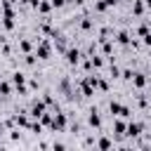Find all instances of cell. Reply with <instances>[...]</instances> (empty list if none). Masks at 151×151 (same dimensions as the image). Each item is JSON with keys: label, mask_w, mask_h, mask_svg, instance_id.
<instances>
[{"label": "cell", "mask_w": 151, "mask_h": 151, "mask_svg": "<svg viewBox=\"0 0 151 151\" xmlns=\"http://www.w3.org/2000/svg\"><path fill=\"white\" fill-rule=\"evenodd\" d=\"M12 85L19 90V94H26V76L21 71H14L12 73Z\"/></svg>", "instance_id": "obj_1"}, {"label": "cell", "mask_w": 151, "mask_h": 151, "mask_svg": "<svg viewBox=\"0 0 151 151\" xmlns=\"http://www.w3.org/2000/svg\"><path fill=\"white\" fill-rule=\"evenodd\" d=\"M109 111H111V113H116V116H123V118H127V116H130V109H127V106H123L120 101H111V104H109Z\"/></svg>", "instance_id": "obj_2"}, {"label": "cell", "mask_w": 151, "mask_h": 151, "mask_svg": "<svg viewBox=\"0 0 151 151\" xmlns=\"http://www.w3.org/2000/svg\"><path fill=\"white\" fill-rule=\"evenodd\" d=\"M50 125H52V130H54V132L64 130V127H66V116H64L61 111H57V116L52 118V123H50Z\"/></svg>", "instance_id": "obj_3"}, {"label": "cell", "mask_w": 151, "mask_h": 151, "mask_svg": "<svg viewBox=\"0 0 151 151\" xmlns=\"http://www.w3.org/2000/svg\"><path fill=\"white\" fill-rule=\"evenodd\" d=\"M35 54H38V59H47V57H50V42H47V40H40Z\"/></svg>", "instance_id": "obj_4"}, {"label": "cell", "mask_w": 151, "mask_h": 151, "mask_svg": "<svg viewBox=\"0 0 151 151\" xmlns=\"http://www.w3.org/2000/svg\"><path fill=\"white\" fill-rule=\"evenodd\" d=\"M66 61H68V64H78V61H80V50H78V47L66 50Z\"/></svg>", "instance_id": "obj_5"}, {"label": "cell", "mask_w": 151, "mask_h": 151, "mask_svg": "<svg viewBox=\"0 0 151 151\" xmlns=\"http://www.w3.org/2000/svg\"><path fill=\"white\" fill-rule=\"evenodd\" d=\"M125 134H130V137H139V134H142V123H127Z\"/></svg>", "instance_id": "obj_6"}, {"label": "cell", "mask_w": 151, "mask_h": 151, "mask_svg": "<svg viewBox=\"0 0 151 151\" xmlns=\"http://www.w3.org/2000/svg\"><path fill=\"white\" fill-rule=\"evenodd\" d=\"M42 111H45V101H38V99H35V101L31 104V116H33V118H40Z\"/></svg>", "instance_id": "obj_7"}, {"label": "cell", "mask_w": 151, "mask_h": 151, "mask_svg": "<svg viewBox=\"0 0 151 151\" xmlns=\"http://www.w3.org/2000/svg\"><path fill=\"white\" fill-rule=\"evenodd\" d=\"M132 85L134 87H144L146 85V76L144 73H132Z\"/></svg>", "instance_id": "obj_8"}, {"label": "cell", "mask_w": 151, "mask_h": 151, "mask_svg": "<svg viewBox=\"0 0 151 151\" xmlns=\"http://www.w3.org/2000/svg\"><path fill=\"white\" fill-rule=\"evenodd\" d=\"M90 125H92V127H99V125H101V118H99V111H97V109L90 111Z\"/></svg>", "instance_id": "obj_9"}, {"label": "cell", "mask_w": 151, "mask_h": 151, "mask_svg": "<svg viewBox=\"0 0 151 151\" xmlns=\"http://www.w3.org/2000/svg\"><path fill=\"white\" fill-rule=\"evenodd\" d=\"M35 7H38L42 14H47V12L52 9V2H47V0H38V5H35Z\"/></svg>", "instance_id": "obj_10"}, {"label": "cell", "mask_w": 151, "mask_h": 151, "mask_svg": "<svg viewBox=\"0 0 151 151\" xmlns=\"http://www.w3.org/2000/svg\"><path fill=\"white\" fill-rule=\"evenodd\" d=\"M125 127H127V125H125L123 120H116V123H113V130H116V134H118V137H123V134H125Z\"/></svg>", "instance_id": "obj_11"}, {"label": "cell", "mask_w": 151, "mask_h": 151, "mask_svg": "<svg viewBox=\"0 0 151 151\" xmlns=\"http://www.w3.org/2000/svg\"><path fill=\"white\" fill-rule=\"evenodd\" d=\"M132 12H134L137 17H142V14H144V2H142V0H134V5H132Z\"/></svg>", "instance_id": "obj_12"}, {"label": "cell", "mask_w": 151, "mask_h": 151, "mask_svg": "<svg viewBox=\"0 0 151 151\" xmlns=\"http://www.w3.org/2000/svg\"><path fill=\"white\" fill-rule=\"evenodd\" d=\"M116 40H118L120 45H127V42H130V33H127V31H120V33L116 35Z\"/></svg>", "instance_id": "obj_13"}, {"label": "cell", "mask_w": 151, "mask_h": 151, "mask_svg": "<svg viewBox=\"0 0 151 151\" xmlns=\"http://www.w3.org/2000/svg\"><path fill=\"white\" fill-rule=\"evenodd\" d=\"M109 38H111V28L104 26V28L99 31V42H104V40H109Z\"/></svg>", "instance_id": "obj_14"}, {"label": "cell", "mask_w": 151, "mask_h": 151, "mask_svg": "<svg viewBox=\"0 0 151 151\" xmlns=\"http://www.w3.org/2000/svg\"><path fill=\"white\" fill-rule=\"evenodd\" d=\"M31 47H33V45H31V40H21V42H19V50H21L24 54H28V52H31Z\"/></svg>", "instance_id": "obj_15"}, {"label": "cell", "mask_w": 151, "mask_h": 151, "mask_svg": "<svg viewBox=\"0 0 151 151\" xmlns=\"http://www.w3.org/2000/svg\"><path fill=\"white\" fill-rule=\"evenodd\" d=\"M97 146H99V149H111V146H113V142L104 137V139H99V142H97Z\"/></svg>", "instance_id": "obj_16"}, {"label": "cell", "mask_w": 151, "mask_h": 151, "mask_svg": "<svg viewBox=\"0 0 151 151\" xmlns=\"http://www.w3.org/2000/svg\"><path fill=\"white\" fill-rule=\"evenodd\" d=\"M106 7H111V5H109V0H99V2H94V9H97V12H104Z\"/></svg>", "instance_id": "obj_17"}, {"label": "cell", "mask_w": 151, "mask_h": 151, "mask_svg": "<svg viewBox=\"0 0 151 151\" xmlns=\"http://www.w3.org/2000/svg\"><path fill=\"white\" fill-rule=\"evenodd\" d=\"M118 76H120V68H118V66L113 64V59H111V78H118Z\"/></svg>", "instance_id": "obj_18"}, {"label": "cell", "mask_w": 151, "mask_h": 151, "mask_svg": "<svg viewBox=\"0 0 151 151\" xmlns=\"http://www.w3.org/2000/svg\"><path fill=\"white\" fill-rule=\"evenodd\" d=\"M0 94H5V97L9 94V83H5V80L0 83Z\"/></svg>", "instance_id": "obj_19"}, {"label": "cell", "mask_w": 151, "mask_h": 151, "mask_svg": "<svg viewBox=\"0 0 151 151\" xmlns=\"http://www.w3.org/2000/svg\"><path fill=\"white\" fill-rule=\"evenodd\" d=\"M80 28H85V31H87V28H92V21H90L87 17H83V21H80Z\"/></svg>", "instance_id": "obj_20"}, {"label": "cell", "mask_w": 151, "mask_h": 151, "mask_svg": "<svg viewBox=\"0 0 151 151\" xmlns=\"http://www.w3.org/2000/svg\"><path fill=\"white\" fill-rule=\"evenodd\" d=\"M101 45H104V47H101V50H104V54H111V50H113V45H111L109 40H104Z\"/></svg>", "instance_id": "obj_21"}, {"label": "cell", "mask_w": 151, "mask_h": 151, "mask_svg": "<svg viewBox=\"0 0 151 151\" xmlns=\"http://www.w3.org/2000/svg\"><path fill=\"white\" fill-rule=\"evenodd\" d=\"M24 61H26L28 66H33V64H35V54H31V52H28V54L24 57Z\"/></svg>", "instance_id": "obj_22"}, {"label": "cell", "mask_w": 151, "mask_h": 151, "mask_svg": "<svg viewBox=\"0 0 151 151\" xmlns=\"http://www.w3.org/2000/svg\"><path fill=\"white\" fill-rule=\"evenodd\" d=\"M52 2V7H64L66 5V0H50Z\"/></svg>", "instance_id": "obj_23"}, {"label": "cell", "mask_w": 151, "mask_h": 151, "mask_svg": "<svg viewBox=\"0 0 151 151\" xmlns=\"http://www.w3.org/2000/svg\"><path fill=\"white\" fill-rule=\"evenodd\" d=\"M2 54H5V57H9V45H7V42H2Z\"/></svg>", "instance_id": "obj_24"}, {"label": "cell", "mask_w": 151, "mask_h": 151, "mask_svg": "<svg viewBox=\"0 0 151 151\" xmlns=\"http://www.w3.org/2000/svg\"><path fill=\"white\" fill-rule=\"evenodd\" d=\"M132 73H134V71H123V78H127V80H132Z\"/></svg>", "instance_id": "obj_25"}, {"label": "cell", "mask_w": 151, "mask_h": 151, "mask_svg": "<svg viewBox=\"0 0 151 151\" xmlns=\"http://www.w3.org/2000/svg\"><path fill=\"white\" fill-rule=\"evenodd\" d=\"M146 5H149V7H151V0H146Z\"/></svg>", "instance_id": "obj_26"}, {"label": "cell", "mask_w": 151, "mask_h": 151, "mask_svg": "<svg viewBox=\"0 0 151 151\" xmlns=\"http://www.w3.org/2000/svg\"><path fill=\"white\" fill-rule=\"evenodd\" d=\"M149 33H151V28H149Z\"/></svg>", "instance_id": "obj_27"}, {"label": "cell", "mask_w": 151, "mask_h": 151, "mask_svg": "<svg viewBox=\"0 0 151 151\" xmlns=\"http://www.w3.org/2000/svg\"><path fill=\"white\" fill-rule=\"evenodd\" d=\"M116 2H118V0H116Z\"/></svg>", "instance_id": "obj_28"}]
</instances>
